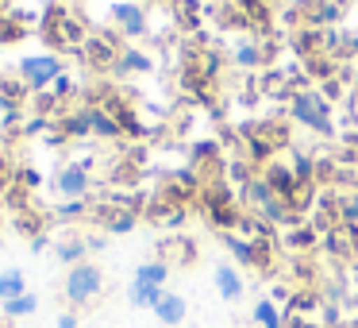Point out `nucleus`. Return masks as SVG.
<instances>
[{
  "label": "nucleus",
  "instance_id": "obj_1",
  "mask_svg": "<svg viewBox=\"0 0 358 328\" xmlns=\"http://www.w3.org/2000/svg\"><path fill=\"white\" fill-rule=\"evenodd\" d=\"M101 289H104V274H101V266H93V263H78V266H70V274H66V297H70L73 305H89V301H96V297H101Z\"/></svg>",
  "mask_w": 358,
  "mask_h": 328
},
{
  "label": "nucleus",
  "instance_id": "obj_2",
  "mask_svg": "<svg viewBox=\"0 0 358 328\" xmlns=\"http://www.w3.org/2000/svg\"><path fill=\"white\" fill-rule=\"evenodd\" d=\"M293 116L296 124H308L312 132H327L331 128V112H327V101L320 93H312V89H301V93H293Z\"/></svg>",
  "mask_w": 358,
  "mask_h": 328
},
{
  "label": "nucleus",
  "instance_id": "obj_3",
  "mask_svg": "<svg viewBox=\"0 0 358 328\" xmlns=\"http://www.w3.org/2000/svg\"><path fill=\"white\" fill-rule=\"evenodd\" d=\"M20 74H24V81L31 89H43V86L62 78V62H55V58H24V62H20Z\"/></svg>",
  "mask_w": 358,
  "mask_h": 328
},
{
  "label": "nucleus",
  "instance_id": "obj_4",
  "mask_svg": "<svg viewBox=\"0 0 358 328\" xmlns=\"http://www.w3.org/2000/svg\"><path fill=\"white\" fill-rule=\"evenodd\" d=\"M185 313H189V305H185V297H181V294H162V297H158V305H155V317L162 320L166 328H178L181 320H185Z\"/></svg>",
  "mask_w": 358,
  "mask_h": 328
},
{
  "label": "nucleus",
  "instance_id": "obj_5",
  "mask_svg": "<svg viewBox=\"0 0 358 328\" xmlns=\"http://www.w3.org/2000/svg\"><path fill=\"white\" fill-rule=\"evenodd\" d=\"M89 189V174L81 170V166H66L62 174H58V193L62 197H73V201H81Z\"/></svg>",
  "mask_w": 358,
  "mask_h": 328
},
{
  "label": "nucleus",
  "instance_id": "obj_6",
  "mask_svg": "<svg viewBox=\"0 0 358 328\" xmlns=\"http://www.w3.org/2000/svg\"><path fill=\"white\" fill-rule=\"evenodd\" d=\"M327 247H331V255H339V259L355 255L358 251V228H350V224L331 228V232H327Z\"/></svg>",
  "mask_w": 358,
  "mask_h": 328
},
{
  "label": "nucleus",
  "instance_id": "obj_7",
  "mask_svg": "<svg viewBox=\"0 0 358 328\" xmlns=\"http://www.w3.org/2000/svg\"><path fill=\"white\" fill-rule=\"evenodd\" d=\"M216 289H220V297H224V301H239V297H243L239 271H235V266H227V263H220L216 266Z\"/></svg>",
  "mask_w": 358,
  "mask_h": 328
},
{
  "label": "nucleus",
  "instance_id": "obj_8",
  "mask_svg": "<svg viewBox=\"0 0 358 328\" xmlns=\"http://www.w3.org/2000/svg\"><path fill=\"white\" fill-rule=\"evenodd\" d=\"M112 20L124 27V35H143V8L139 4H116V8H112Z\"/></svg>",
  "mask_w": 358,
  "mask_h": 328
},
{
  "label": "nucleus",
  "instance_id": "obj_9",
  "mask_svg": "<svg viewBox=\"0 0 358 328\" xmlns=\"http://www.w3.org/2000/svg\"><path fill=\"white\" fill-rule=\"evenodd\" d=\"M24 294H27V278L16 266L0 274V297H4V301H16V297H24Z\"/></svg>",
  "mask_w": 358,
  "mask_h": 328
},
{
  "label": "nucleus",
  "instance_id": "obj_10",
  "mask_svg": "<svg viewBox=\"0 0 358 328\" xmlns=\"http://www.w3.org/2000/svg\"><path fill=\"white\" fill-rule=\"evenodd\" d=\"M162 294H166L162 286H150V282H139V278L131 282V305H139V309H155Z\"/></svg>",
  "mask_w": 358,
  "mask_h": 328
},
{
  "label": "nucleus",
  "instance_id": "obj_11",
  "mask_svg": "<svg viewBox=\"0 0 358 328\" xmlns=\"http://www.w3.org/2000/svg\"><path fill=\"white\" fill-rule=\"evenodd\" d=\"M135 278H139V282H150V286H166V278H170V263H162V259H155V263H143L139 271H135Z\"/></svg>",
  "mask_w": 358,
  "mask_h": 328
},
{
  "label": "nucleus",
  "instance_id": "obj_12",
  "mask_svg": "<svg viewBox=\"0 0 358 328\" xmlns=\"http://www.w3.org/2000/svg\"><path fill=\"white\" fill-rule=\"evenodd\" d=\"M255 320H258L262 328H281V313H278V305L262 297V301L255 305Z\"/></svg>",
  "mask_w": 358,
  "mask_h": 328
},
{
  "label": "nucleus",
  "instance_id": "obj_13",
  "mask_svg": "<svg viewBox=\"0 0 358 328\" xmlns=\"http://www.w3.org/2000/svg\"><path fill=\"white\" fill-rule=\"evenodd\" d=\"M35 309H39V297L35 294H24V297H16V301H4V313H8V317H31Z\"/></svg>",
  "mask_w": 358,
  "mask_h": 328
},
{
  "label": "nucleus",
  "instance_id": "obj_14",
  "mask_svg": "<svg viewBox=\"0 0 358 328\" xmlns=\"http://www.w3.org/2000/svg\"><path fill=\"white\" fill-rule=\"evenodd\" d=\"M81 255H85V243H81V240H66L62 247H58V259H62V263H70V266H78Z\"/></svg>",
  "mask_w": 358,
  "mask_h": 328
},
{
  "label": "nucleus",
  "instance_id": "obj_15",
  "mask_svg": "<svg viewBox=\"0 0 358 328\" xmlns=\"http://www.w3.org/2000/svg\"><path fill=\"white\" fill-rule=\"evenodd\" d=\"M235 62H239V66H258V62H262V55H258L255 43H235Z\"/></svg>",
  "mask_w": 358,
  "mask_h": 328
},
{
  "label": "nucleus",
  "instance_id": "obj_16",
  "mask_svg": "<svg viewBox=\"0 0 358 328\" xmlns=\"http://www.w3.org/2000/svg\"><path fill=\"white\" fill-rule=\"evenodd\" d=\"M343 224L358 228V197H350V201L343 205Z\"/></svg>",
  "mask_w": 358,
  "mask_h": 328
},
{
  "label": "nucleus",
  "instance_id": "obj_17",
  "mask_svg": "<svg viewBox=\"0 0 358 328\" xmlns=\"http://www.w3.org/2000/svg\"><path fill=\"white\" fill-rule=\"evenodd\" d=\"M127 66H131V70H143V66H147V58H143V55H127Z\"/></svg>",
  "mask_w": 358,
  "mask_h": 328
},
{
  "label": "nucleus",
  "instance_id": "obj_18",
  "mask_svg": "<svg viewBox=\"0 0 358 328\" xmlns=\"http://www.w3.org/2000/svg\"><path fill=\"white\" fill-rule=\"evenodd\" d=\"M58 328H78V317H73V313H66V317H58Z\"/></svg>",
  "mask_w": 358,
  "mask_h": 328
},
{
  "label": "nucleus",
  "instance_id": "obj_19",
  "mask_svg": "<svg viewBox=\"0 0 358 328\" xmlns=\"http://www.w3.org/2000/svg\"><path fill=\"white\" fill-rule=\"evenodd\" d=\"M347 328H358V320H355V324H347Z\"/></svg>",
  "mask_w": 358,
  "mask_h": 328
}]
</instances>
